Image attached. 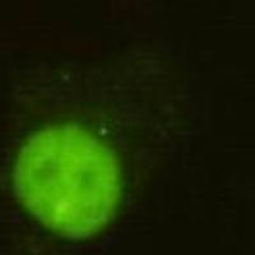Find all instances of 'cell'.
Masks as SVG:
<instances>
[{
  "mask_svg": "<svg viewBox=\"0 0 255 255\" xmlns=\"http://www.w3.org/2000/svg\"><path fill=\"white\" fill-rule=\"evenodd\" d=\"M13 183L36 220L70 239L101 231L122 197L114 154L74 125L46 128L28 138L15 159Z\"/></svg>",
  "mask_w": 255,
  "mask_h": 255,
  "instance_id": "obj_1",
  "label": "cell"
}]
</instances>
